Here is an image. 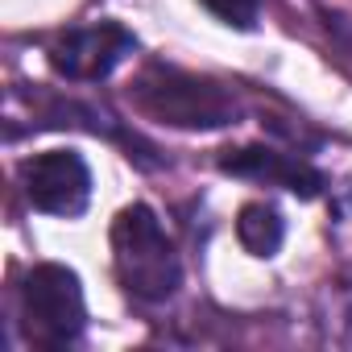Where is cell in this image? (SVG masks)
Listing matches in <instances>:
<instances>
[{
  "mask_svg": "<svg viewBox=\"0 0 352 352\" xmlns=\"http://www.w3.org/2000/svg\"><path fill=\"white\" fill-rule=\"evenodd\" d=\"M199 5L232 30H253L257 13H261V0H199Z\"/></svg>",
  "mask_w": 352,
  "mask_h": 352,
  "instance_id": "cell-8",
  "label": "cell"
},
{
  "mask_svg": "<svg viewBox=\"0 0 352 352\" xmlns=\"http://www.w3.org/2000/svg\"><path fill=\"white\" fill-rule=\"evenodd\" d=\"M21 323H25L30 344H38V348H63V344L79 340V331L87 323L79 274L67 265H54V261L34 265L21 286Z\"/></svg>",
  "mask_w": 352,
  "mask_h": 352,
  "instance_id": "cell-3",
  "label": "cell"
},
{
  "mask_svg": "<svg viewBox=\"0 0 352 352\" xmlns=\"http://www.w3.org/2000/svg\"><path fill=\"white\" fill-rule=\"evenodd\" d=\"M112 261L120 286L141 302H166L183 282L179 253L145 204H133L112 220Z\"/></svg>",
  "mask_w": 352,
  "mask_h": 352,
  "instance_id": "cell-1",
  "label": "cell"
},
{
  "mask_svg": "<svg viewBox=\"0 0 352 352\" xmlns=\"http://www.w3.org/2000/svg\"><path fill=\"white\" fill-rule=\"evenodd\" d=\"M220 170L224 174H236V179H257V183H270V187H286L302 199H315L323 191V174L302 162V157H290V153H278L270 145H245V149H228L220 157Z\"/></svg>",
  "mask_w": 352,
  "mask_h": 352,
  "instance_id": "cell-6",
  "label": "cell"
},
{
  "mask_svg": "<svg viewBox=\"0 0 352 352\" xmlns=\"http://www.w3.org/2000/svg\"><path fill=\"white\" fill-rule=\"evenodd\" d=\"M25 199L46 216H83L91 199V170L75 149H46L21 166Z\"/></svg>",
  "mask_w": 352,
  "mask_h": 352,
  "instance_id": "cell-4",
  "label": "cell"
},
{
  "mask_svg": "<svg viewBox=\"0 0 352 352\" xmlns=\"http://www.w3.org/2000/svg\"><path fill=\"white\" fill-rule=\"evenodd\" d=\"M282 236H286V224H282V216L270 204H245L241 208V216H236V241L245 245V253L274 257L282 249Z\"/></svg>",
  "mask_w": 352,
  "mask_h": 352,
  "instance_id": "cell-7",
  "label": "cell"
},
{
  "mask_svg": "<svg viewBox=\"0 0 352 352\" xmlns=\"http://www.w3.org/2000/svg\"><path fill=\"white\" fill-rule=\"evenodd\" d=\"M133 100L145 116L174 129H224L236 116V104L224 87L174 67L141 71V79L133 83Z\"/></svg>",
  "mask_w": 352,
  "mask_h": 352,
  "instance_id": "cell-2",
  "label": "cell"
},
{
  "mask_svg": "<svg viewBox=\"0 0 352 352\" xmlns=\"http://www.w3.org/2000/svg\"><path fill=\"white\" fill-rule=\"evenodd\" d=\"M137 46V38L116 25V21H100V25H87V30H71L67 38L54 42L50 50V67L63 75V79H75V83H96L104 75L116 71V63Z\"/></svg>",
  "mask_w": 352,
  "mask_h": 352,
  "instance_id": "cell-5",
  "label": "cell"
}]
</instances>
